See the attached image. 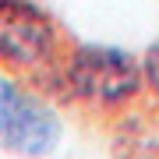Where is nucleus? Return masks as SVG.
Listing matches in <instances>:
<instances>
[{
  "label": "nucleus",
  "mask_w": 159,
  "mask_h": 159,
  "mask_svg": "<svg viewBox=\"0 0 159 159\" xmlns=\"http://www.w3.org/2000/svg\"><path fill=\"white\" fill-rule=\"evenodd\" d=\"M60 99L92 120L124 124L145 102L142 57L102 43H71L60 64Z\"/></svg>",
  "instance_id": "obj_1"
},
{
  "label": "nucleus",
  "mask_w": 159,
  "mask_h": 159,
  "mask_svg": "<svg viewBox=\"0 0 159 159\" xmlns=\"http://www.w3.org/2000/svg\"><path fill=\"white\" fill-rule=\"evenodd\" d=\"M71 35L46 7L32 0H0V71L25 78L50 96L60 89V64L71 50Z\"/></svg>",
  "instance_id": "obj_2"
},
{
  "label": "nucleus",
  "mask_w": 159,
  "mask_h": 159,
  "mask_svg": "<svg viewBox=\"0 0 159 159\" xmlns=\"http://www.w3.org/2000/svg\"><path fill=\"white\" fill-rule=\"evenodd\" d=\"M64 120L53 99L25 78L0 71V152L43 159L60 145Z\"/></svg>",
  "instance_id": "obj_3"
},
{
  "label": "nucleus",
  "mask_w": 159,
  "mask_h": 159,
  "mask_svg": "<svg viewBox=\"0 0 159 159\" xmlns=\"http://www.w3.org/2000/svg\"><path fill=\"white\" fill-rule=\"evenodd\" d=\"M142 74H145V99L159 110V39L142 53Z\"/></svg>",
  "instance_id": "obj_4"
},
{
  "label": "nucleus",
  "mask_w": 159,
  "mask_h": 159,
  "mask_svg": "<svg viewBox=\"0 0 159 159\" xmlns=\"http://www.w3.org/2000/svg\"><path fill=\"white\" fill-rule=\"evenodd\" d=\"M156 159H159V156H156Z\"/></svg>",
  "instance_id": "obj_5"
}]
</instances>
